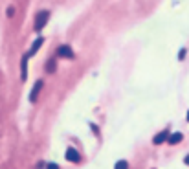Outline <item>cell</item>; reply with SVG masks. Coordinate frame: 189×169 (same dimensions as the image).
Wrapping results in <instances>:
<instances>
[{
	"label": "cell",
	"mask_w": 189,
	"mask_h": 169,
	"mask_svg": "<svg viewBox=\"0 0 189 169\" xmlns=\"http://www.w3.org/2000/svg\"><path fill=\"white\" fill-rule=\"evenodd\" d=\"M28 59H29V53L24 55L22 63H20V77H22V81H26V77H28Z\"/></svg>",
	"instance_id": "cell-7"
},
{
	"label": "cell",
	"mask_w": 189,
	"mask_h": 169,
	"mask_svg": "<svg viewBox=\"0 0 189 169\" xmlns=\"http://www.w3.org/2000/svg\"><path fill=\"white\" fill-rule=\"evenodd\" d=\"M46 169H61V167H59L55 162H48V164H46Z\"/></svg>",
	"instance_id": "cell-11"
},
{
	"label": "cell",
	"mask_w": 189,
	"mask_h": 169,
	"mask_svg": "<svg viewBox=\"0 0 189 169\" xmlns=\"http://www.w3.org/2000/svg\"><path fill=\"white\" fill-rule=\"evenodd\" d=\"M13 11H15L13 7H7V17H13Z\"/></svg>",
	"instance_id": "cell-13"
},
{
	"label": "cell",
	"mask_w": 189,
	"mask_h": 169,
	"mask_svg": "<svg viewBox=\"0 0 189 169\" xmlns=\"http://www.w3.org/2000/svg\"><path fill=\"white\" fill-rule=\"evenodd\" d=\"M42 42H44V39H42V37H37V39L33 40V46H31V50H29L28 53H29V55H33V53H37V52H39V48L42 46Z\"/></svg>",
	"instance_id": "cell-9"
},
{
	"label": "cell",
	"mask_w": 189,
	"mask_h": 169,
	"mask_svg": "<svg viewBox=\"0 0 189 169\" xmlns=\"http://www.w3.org/2000/svg\"><path fill=\"white\" fill-rule=\"evenodd\" d=\"M184 164H186V166H189V155L186 156V158H184Z\"/></svg>",
	"instance_id": "cell-14"
},
{
	"label": "cell",
	"mask_w": 189,
	"mask_h": 169,
	"mask_svg": "<svg viewBox=\"0 0 189 169\" xmlns=\"http://www.w3.org/2000/svg\"><path fill=\"white\" fill-rule=\"evenodd\" d=\"M57 55H59L61 59H74V57H75L74 50H72L68 44H61V46L57 48Z\"/></svg>",
	"instance_id": "cell-2"
},
{
	"label": "cell",
	"mask_w": 189,
	"mask_h": 169,
	"mask_svg": "<svg viewBox=\"0 0 189 169\" xmlns=\"http://www.w3.org/2000/svg\"><path fill=\"white\" fill-rule=\"evenodd\" d=\"M187 121H189V110H187Z\"/></svg>",
	"instance_id": "cell-15"
},
{
	"label": "cell",
	"mask_w": 189,
	"mask_h": 169,
	"mask_svg": "<svg viewBox=\"0 0 189 169\" xmlns=\"http://www.w3.org/2000/svg\"><path fill=\"white\" fill-rule=\"evenodd\" d=\"M44 68H46V74H55V70H57V59H55V57H50V59L46 61Z\"/></svg>",
	"instance_id": "cell-6"
},
{
	"label": "cell",
	"mask_w": 189,
	"mask_h": 169,
	"mask_svg": "<svg viewBox=\"0 0 189 169\" xmlns=\"http://www.w3.org/2000/svg\"><path fill=\"white\" fill-rule=\"evenodd\" d=\"M169 134H171L169 131H162V133H158V134L153 138V144H154V145H162L164 142L169 140Z\"/></svg>",
	"instance_id": "cell-5"
},
{
	"label": "cell",
	"mask_w": 189,
	"mask_h": 169,
	"mask_svg": "<svg viewBox=\"0 0 189 169\" xmlns=\"http://www.w3.org/2000/svg\"><path fill=\"white\" fill-rule=\"evenodd\" d=\"M114 169H129V162L127 160H119V162H116Z\"/></svg>",
	"instance_id": "cell-10"
},
{
	"label": "cell",
	"mask_w": 189,
	"mask_h": 169,
	"mask_svg": "<svg viewBox=\"0 0 189 169\" xmlns=\"http://www.w3.org/2000/svg\"><path fill=\"white\" fill-rule=\"evenodd\" d=\"M184 57H186V48H182V50H180V53H178V59H180V61H182Z\"/></svg>",
	"instance_id": "cell-12"
},
{
	"label": "cell",
	"mask_w": 189,
	"mask_h": 169,
	"mask_svg": "<svg viewBox=\"0 0 189 169\" xmlns=\"http://www.w3.org/2000/svg\"><path fill=\"white\" fill-rule=\"evenodd\" d=\"M48 20H50V13H48V11H39L37 17H35V22H33V29L39 33V31L46 26Z\"/></svg>",
	"instance_id": "cell-1"
},
{
	"label": "cell",
	"mask_w": 189,
	"mask_h": 169,
	"mask_svg": "<svg viewBox=\"0 0 189 169\" xmlns=\"http://www.w3.org/2000/svg\"><path fill=\"white\" fill-rule=\"evenodd\" d=\"M182 140H184V134H182V133H171L167 142H169L171 145H176V144H180Z\"/></svg>",
	"instance_id": "cell-8"
},
{
	"label": "cell",
	"mask_w": 189,
	"mask_h": 169,
	"mask_svg": "<svg viewBox=\"0 0 189 169\" xmlns=\"http://www.w3.org/2000/svg\"><path fill=\"white\" fill-rule=\"evenodd\" d=\"M42 86H44L42 79H37L35 85H33V88H31V94H29V103H35V101H37V98H39V94H40V90H42Z\"/></svg>",
	"instance_id": "cell-3"
},
{
	"label": "cell",
	"mask_w": 189,
	"mask_h": 169,
	"mask_svg": "<svg viewBox=\"0 0 189 169\" xmlns=\"http://www.w3.org/2000/svg\"><path fill=\"white\" fill-rule=\"evenodd\" d=\"M64 156H66V160H68V162H74V164L81 160V156H79V153L75 151V147H68V149H66V153H64Z\"/></svg>",
	"instance_id": "cell-4"
}]
</instances>
